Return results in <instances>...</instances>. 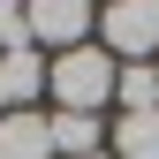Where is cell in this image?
<instances>
[{"instance_id":"cell-1","label":"cell","mask_w":159,"mask_h":159,"mask_svg":"<svg viewBox=\"0 0 159 159\" xmlns=\"http://www.w3.org/2000/svg\"><path fill=\"white\" fill-rule=\"evenodd\" d=\"M114 53L98 46H76V53H53L46 61V98H53V114H106L114 106Z\"/></svg>"},{"instance_id":"cell-2","label":"cell","mask_w":159,"mask_h":159,"mask_svg":"<svg viewBox=\"0 0 159 159\" xmlns=\"http://www.w3.org/2000/svg\"><path fill=\"white\" fill-rule=\"evenodd\" d=\"M98 46L114 53V68L159 61V0H106L98 8Z\"/></svg>"},{"instance_id":"cell-3","label":"cell","mask_w":159,"mask_h":159,"mask_svg":"<svg viewBox=\"0 0 159 159\" xmlns=\"http://www.w3.org/2000/svg\"><path fill=\"white\" fill-rule=\"evenodd\" d=\"M98 38V8L91 0H30V46L38 53H76Z\"/></svg>"},{"instance_id":"cell-4","label":"cell","mask_w":159,"mask_h":159,"mask_svg":"<svg viewBox=\"0 0 159 159\" xmlns=\"http://www.w3.org/2000/svg\"><path fill=\"white\" fill-rule=\"evenodd\" d=\"M30 98H46V53H0V106L30 114Z\"/></svg>"},{"instance_id":"cell-5","label":"cell","mask_w":159,"mask_h":159,"mask_svg":"<svg viewBox=\"0 0 159 159\" xmlns=\"http://www.w3.org/2000/svg\"><path fill=\"white\" fill-rule=\"evenodd\" d=\"M46 129H53V159H91V152H106V114H53V106H46Z\"/></svg>"},{"instance_id":"cell-6","label":"cell","mask_w":159,"mask_h":159,"mask_svg":"<svg viewBox=\"0 0 159 159\" xmlns=\"http://www.w3.org/2000/svg\"><path fill=\"white\" fill-rule=\"evenodd\" d=\"M0 159H53L46 106H30V114H8V121H0Z\"/></svg>"},{"instance_id":"cell-7","label":"cell","mask_w":159,"mask_h":159,"mask_svg":"<svg viewBox=\"0 0 159 159\" xmlns=\"http://www.w3.org/2000/svg\"><path fill=\"white\" fill-rule=\"evenodd\" d=\"M106 152L114 159H159V114H114Z\"/></svg>"},{"instance_id":"cell-8","label":"cell","mask_w":159,"mask_h":159,"mask_svg":"<svg viewBox=\"0 0 159 159\" xmlns=\"http://www.w3.org/2000/svg\"><path fill=\"white\" fill-rule=\"evenodd\" d=\"M114 114H159V61H136L114 76Z\"/></svg>"},{"instance_id":"cell-9","label":"cell","mask_w":159,"mask_h":159,"mask_svg":"<svg viewBox=\"0 0 159 159\" xmlns=\"http://www.w3.org/2000/svg\"><path fill=\"white\" fill-rule=\"evenodd\" d=\"M0 53H30V0H0Z\"/></svg>"},{"instance_id":"cell-10","label":"cell","mask_w":159,"mask_h":159,"mask_svg":"<svg viewBox=\"0 0 159 159\" xmlns=\"http://www.w3.org/2000/svg\"><path fill=\"white\" fill-rule=\"evenodd\" d=\"M91 159H114V152H91Z\"/></svg>"}]
</instances>
